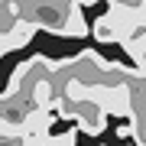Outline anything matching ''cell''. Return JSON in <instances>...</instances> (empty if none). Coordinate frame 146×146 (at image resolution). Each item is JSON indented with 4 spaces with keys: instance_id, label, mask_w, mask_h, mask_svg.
Instances as JSON below:
<instances>
[{
    "instance_id": "1",
    "label": "cell",
    "mask_w": 146,
    "mask_h": 146,
    "mask_svg": "<svg viewBox=\"0 0 146 146\" xmlns=\"http://www.w3.org/2000/svg\"><path fill=\"white\" fill-rule=\"evenodd\" d=\"M72 123H78L81 133L101 136L107 130V110L101 107L94 98H78L75 101V110H72Z\"/></svg>"
},
{
    "instance_id": "3",
    "label": "cell",
    "mask_w": 146,
    "mask_h": 146,
    "mask_svg": "<svg viewBox=\"0 0 146 146\" xmlns=\"http://www.w3.org/2000/svg\"><path fill=\"white\" fill-rule=\"evenodd\" d=\"M91 33L88 26V20H84V7L78 3H68V16H65V36H72V39H84Z\"/></svg>"
},
{
    "instance_id": "9",
    "label": "cell",
    "mask_w": 146,
    "mask_h": 146,
    "mask_svg": "<svg viewBox=\"0 0 146 146\" xmlns=\"http://www.w3.org/2000/svg\"><path fill=\"white\" fill-rule=\"evenodd\" d=\"M143 13H146V7H143Z\"/></svg>"
},
{
    "instance_id": "6",
    "label": "cell",
    "mask_w": 146,
    "mask_h": 146,
    "mask_svg": "<svg viewBox=\"0 0 146 146\" xmlns=\"http://www.w3.org/2000/svg\"><path fill=\"white\" fill-rule=\"evenodd\" d=\"M117 136H120V140H127V136H133V120H127V123H120V127H117Z\"/></svg>"
},
{
    "instance_id": "7",
    "label": "cell",
    "mask_w": 146,
    "mask_h": 146,
    "mask_svg": "<svg viewBox=\"0 0 146 146\" xmlns=\"http://www.w3.org/2000/svg\"><path fill=\"white\" fill-rule=\"evenodd\" d=\"M52 3H72V0H52Z\"/></svg>"
},
{
    "instance_id": "5",
    "label": "cell",
    "mask_w": 146,
    "mask_h": 146,
    "mask_svg": "<svg viewBox=\"0 0 146 146\" xmlns=\"http://www.w3.org/2000/svg\"><path fill=\"white\" fill-rule=\"evenodd\" d=\"M110 7H120V10L136 13V10H143V7H146V0H110Z\"/></svg>"
},
{
    "instance_id": "8",
    "label": "cell",
    "mask_w": 146,
    "mask_h": 146,
    "mask_svg": "<svg viewBox=\"0 0 146 146\" xmlns=\"http://www.w3.org/2000/svg\"><path fill=\"white\" fill-rule=\"evenodd\" d=\"M0 10H3V0H0Z\"/></svg>"
},
{
    "instance_id": "2",
    "label": "cell",
    "mask_w": 146,
    "mask_h": 146,
    "mask_svg": "<svg viewBox=\"0 0 146 146\" xmlns=\"http://www.w3.org/2000/svg\"><path fill=\"white\" fill-rule=\"evenodd\" d=\"M29 20L36 23V29H49L55 36H65V16H68V3H52V0H42V3L29 7Z\"/></svg>"
},
{
    "instance_id": "4",
    "label": "cell",
    "mask_w": 146,
    "mask_h": 146,
    "mask_svg": "<svg viewBox=\"0 0 146 146\" xmlns=\"http://www.w3.org/2000/svg\"><path fill=\"white\" fill-rule=\"evenodd\" d=\"M133 140H136V146H146V114L133 120Z\"/></svg>"
}]
</instances>
